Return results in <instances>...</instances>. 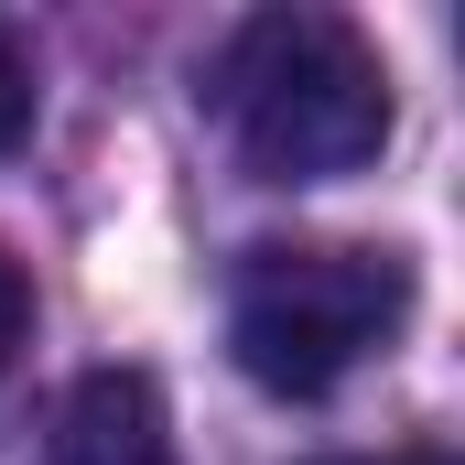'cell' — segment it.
Returning a JSON list of instances; mask_svg holds the SVG:
<instances>
[{
  "label": "cell",
  "mask_w": 465,
  "mask_h": 465,
  "mask_svg": "<svg viewBox=\"0 0 465 465\" xmlns=\"http://www.w3.org/2000/svg\"><path fill=\"white\" fill-rule=\"evenodd\" d=\"M379 465H455V455H379Z\"/></svg>",
  "instance_id": "8992f818"
},
{
  "label": "cell",
  "mask_w": 465,
  "mask_h": 465,
  "mask_svg": "<svg viewBox=\"0 0 465 465\" xmlns=\"http://www.w3.org/2000/svg\"><path fill=\"white\" fill-rule=\"evenodd\" d=\"M411 325V260L357 238H260L228 282V357L271 401H325Z\"/></svg>",
  "instance_id": "7a4b0ae2"
},
{
  "label": "cell",
  "mask_w": 465,
  "mask_h": 465,
  "mask_svg": "<svg viewBox=\"0 0 465 465\" xmlns=\"http://www.w3.org/2000/svg\"><path fill=\"white\" fill-rule=\"evenodd\" d=\"M44 465H173V411L141 368H87L54 401Z\"/></svg>",
  "instance_id": "3957f363"
},
{
  "label": "cell",
  "mask_w": 465,
  "mask_h": 465,
  "mask_svg": "<svg viewBox=\"0 0 465 465\" xmlns=\"http://www.w3.org/2000/svg\"><path fill=\"white\" fill-rule=\"evenodd\" d=\"M206 109L249 184H336L390 152V65L336 11H249L206 65Z\"/></svg>",
  "instance_id": "6da1fadb"
},
{
  "label": "cell",
  "mask_w": 465,
  "mask_h": 465,
  "mask_svg": "<svg viewBox=\"0 0 465 465\" xmlns=\"http://www.w3.org/2000/svg\"><path fill=\"white\" fill-rule=\"evenodd\" d=\"M44 109V76H33V54H22V33L0 22V152H22V130Z\"/></svg>",
  "instance_id": "277c9868"
},
{
  "label": "cell",
  "mask_w": 465,
  "mask_h": 465,
  "mask_svg": "<svg viewBox=\"0 0 465 465\" xmlns=\"http://www.w3.org/2000/svg\"><path fill=\"white\" fill-rule=\"evenodd\" d=\"M22 336H33V282H22V260L0 249V379H11V357H22Z\"/></svg>",
  "instance_id": "5b68a950"
}]
</instances>
